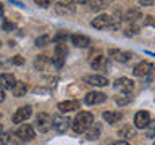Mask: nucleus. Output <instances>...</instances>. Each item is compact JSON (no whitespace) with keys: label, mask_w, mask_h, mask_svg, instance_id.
<instances>
[{"label":"nucleus","mask_w":155,"mask_h":145,"mask_svg":"<svg viewBox=\"0 0 155 145\" xmlns=\"http://www.w3.org/2000/svg\"><path fill=\"white\" fill-rule=\"evenodd\" d=\"M71 42L74 44L76 47H79V48H86V47L91 45V39L87 36H81V34H73Z\"/></svg>","instance_id":"4468645a"},{"label":"nucleus","mask_w":155,"mask_h":145,"mask_svg":"<svg viewBox=\"0 0 155 145\" xmlns=\"http://www.w3.org/2000/svg\"><path fill=\"white\" fill-rule=\"evenodd\" d=\"M2 130H3V129H2V126H0V135H2V134H3V132H2Z\"/></svg>","instance_id":"f704fd0d"},{"label":"nucleus","mask_w":155,"mask_h":145,"mask_svg":"<svg viewBox=\"0 0 155 145\" xmlns=\"http://www.w3.org/2000/svg\"><path fill=\"white\" fill-rule=\"evenodd\" d=\"M0 118H2V113H0Z\"/></svg>","instance_id":"c9c22d12"},{"label":"nucleus","mask_w":155,"mask_h":145,"mask_svg":"<svg viewBox=\"0 0 155 145\" xmlns=\"http://www.w3.org/2000/svg\"><path fill=\"white\" fill-rule=\"evenodd\" d=\"M124 19H128L129 23L136 21V19H140V13H139V10H129V11L126 13V18H124Z\"/></svg>","instance_id":"4be33fe9"},{"label":"nucleus","mask_w":155,"mask_h":145,"mask_svg":"<svg viewBox=\"0 0 155 145\" xmlns=\"http://www.w3.org/2000/svg\"><path fill=\"white\" fill-rule=\"evenodd\" d=\"M16 135H18V139L23 140V142H29V140L34 139V135H36V134H34V129L29 124H23L21 127L16 130Z\"/></svg>","instance_id":"0eeeda50"},{"label":"nucleus","mask_w":155,"mask_h":145,"mask_svg":"<svg viewBox=\"0 0 155 145\" xmlns=\"http://www.w3.org/2000/svg\"><path fill=\"white\" fill-rule=\"evenodd\" d=\"M121 118H123V114H121L120 111H105V113H104V119L108 124L118 123V121H121Z\"/></svg>","instance_id":"f3484780"},{"label":"nucleus","mask_w":155,"mask_h":145,"mask_svg":"<svg viewBox=\"0 0 155 145\" xmlns=\"http://www.w3.org/2000/svg\"><path fill=\"white\" fill-rule=\"evenodd\" d=\"M5 100V92H3V89L0 87V102H3Z\"/></svg>","instance_id":"2f4dec72"},{"label":"nucleus","mask_w":155,"mask_h":145,"mask_svg":"<svg viewBox=\"0 0 155 145\" xmlns=\"http://www.w3.org/2000/svg\"><path fill=\"white\" fill-rule=\"evenodd\" d=\"M3 29H7V31H10V29H15V24L5 21V23H3Z\"/></svg>","instance_id":"7c9ffc66"},{"label":"nucleus","mask_w":155,"mask_h":145,"mask_svg":"<svg viewBox=\"0 0 155 145\" xmlns=\"http://www.w3.org/2000/svg\"><path fill=\"white\" fill-rule=\"evenodd\" d=\"M99 135H100V129L99 127H94V124H92V127L86 132V137L89 139V140H97V139H99Z\"/></svg>","instance_id":"aec40b11"},{"label":"nucleus","mask_w":155,"mask_h":145,"mask_svg":"<svg viewBox=\"0 0 155 145\" xmlns=\"http://www.w3.org/2000/svg\"><path fill=\"white\" fill-rule=\"evenodd\" d=\"M139 5H142V7H147V5H153V2H142V0H140Z\"/></svg>","instance_id":"473e14b6"},{"label":"nucleus","mask_w":155,"mask_h":145,"mask_svg":"<svg viewBox=\"0 0 155 145\" xmlns=\"http://www.w3.org/2000/svg\"><path fill=\"white\" fill-rule=\"evenodd\" d=\"M107 7H108V2H91L92 10H104Z\"/></svg>","instance_id":"a878e982"},{"label":"nucleus","mask_w":155,"mask_h":145,"mask_svg":"<svg viewBox=\"0 0 155 145\" xmlns=\"http://www.w3.org/2000/svg\"><path fill=\"white\" fill-rule=\"evenodd\" d=\"M92 124H94V114L89 113V111H79L76 114V118L73 119V130L76 134H82L87 132Z\"/></svg>","instance_id":"f257e3e1"},{"label":"nucleus","mask_w":155,"mask_h":145,"mask_svg":"<svg viewBox=\"0 0 155 145\" xmlns=\"http://www.w3.org/2000/svg\"><path fill=\"white\" fill-rule=\"evenodd\" d=\"M145 137L147 139H153L155 137V119L150 121L149 126L145 127Z\"/></svg>","instance_id":"b1692460"},{"label":"nucleus","mask_w":155,"mask_h":145,"mask_svg":"<svg viewBox=\"0 0 155 145\" xmlns=\"http://www.w3.org/2000/svg\"><path fill=\"white\" fill-rule=\"evenodd\" d=\"M31 114H32V108H31V106H29V105L21 106V108H18L16 113L13 114V123H23V121H26Z\"/></svg>","instance_id":"6e6552de"},{"label":"nucleus","mask_w":155,"mask_h":145,"mask_svg":"<svg viewBox=\"0 0 155 145\" xmlns=\"http://www.w3.org/2000/svg\"><path fill=\"white\" fill-rule=\"evenodd\" d=\"M0 45H2V44H0Z\"/></svg>","instance_id":"4c0bfd02"},{"label":"nucleus","mask_w":155,"mask_h":145,"mask_svg":"<svg viewBox=\"0 0 155 145\" xmlns=\"http://www.w3.org/2000/svg\"><path fill=\"white\" fill-rule=\"evenodd\" d=\"M118 134L123 139H133L136 135V127H134V126H131V124H126V126H123V127L118 130Z\"/></svg>","instance_id":"a211bd4d"},{"label":"nucleus","mask_w":155,"mask_h":145,"mask_svg":"<svg viewBox=\"0 0 155 145\" xmlns=\"http://www.w3.org/2000/svg\"><path fill=\"white\" fill-rule=\"evenodd\" d=\"M52 121H53V127H55L57 132H60V134L66 132L68 127H70V119L63 118V116H53Z\"/></svg>","instance_id":"1a4fd4ad"},{"label":"nucleus","mask_w":155,"mask_h":145,"mask_svg":"<svg viewBox=\"0 0 155 145\" xmlns=\"http://www.w3.org/2000/svg\"><path fill=\"white\" fill-rule=\"evenodd\" d=\"M145 24H149V26H155V16H147V18H145Z\"/></svg>","instance_id":"c85d7f7f"},{"label":"nucleus","mask_w":155,"mask_h":145,"mask_svg":"<svg viewBox=\"0 0 155 145\" xmlns=\"http://www.w3.org/2000/svg\"><path fill=\"white\" fill-rule=\"evenodd\" d=\"M10 142V134H2L0 135V145H8Z\"/></svg>","instance_id":"bb28decb"},{"label":"nucleus","mask_w":155,"mask_h":145,"mask_svg":"<svg viewBox=\"0 0 155 145\" xmlns=\"http://www.w3.org/2000/svg\"><path fill=\"white\" fill-rule=\"evenodd\" d=\"M65 56H66L65 44L58 42V45L55 47V55H53V63H55L57 68H61L63 66V63H65Z\"/></svg>","instance_id":"423d86ee"},{"label":"nucleus","mask_w":155,"mask_h":145,"mask_svg":"<svg viewBox=\"0 0 155 145\" xmlns=\"http://www.w3.org/2000/svg\"><path fill=\"white\" fill-rule=\"evenodd\" d=\"M12 61L15 63V65H23V63H24V60H23V58L19 56V55H16V56H13V60H12Z\"/></svg>","instance_id":"cd10ccee"},{"label":"nucleus","mask_w":155,"mask_h":145,"mask_svg":"<svg viewBox=\"0 0 155 145\" xmlns=\"http://www.w3.org/2000/svg\"><path fill=\"white\" fill-rule=\"evenodd\" d=\"M113 145H129L128 142H123V140H121V142H116V143H113Z\"/></svg>","instance_id":"72a5a7b5"},{"label":"nucleus","mask_w":155,"mask_h":145,"mask_svg":"<svg viewBox=\"0 0 155 145\" xmlns=\"http://www.w3.org/2000/svg\"><path fill=\"white\" fill-rule=\"evenodd\" d=\"M84 82H87L89 85H95V87H105L108 85V79L105 76H99V74H92V76H86Z\"/></svg>","instance_id":"9d476101"},{"label":"nucleus","mask_w":155,"mask_h":145,"mask_svg":"<svg viewBox=\"0 0 155 145\" xmlns=\"http://www.w3.org/2000/svg\"><path fill=\"white\" fill-rule=\"evenodd\" d=\"M58 110H60L61 113H70V111L79 110V102H78V100H66V102H61V103H58Z\"/></svg>","instance_id":"ddd939ff"},{"label":"nucleus","mask_w":155,"mask_h":145,"mask_svg":"<svg viewBox=\"0 0 155 145\" xmlns=\"http://www.w3.org/2000/svg\"><path fill=\"white\" fill-rule=\"evenodd\" d=\"M115 102H116V105H126L131 102V97H129V94H121V95L115 97Z\"/></svg>","instance_id":"5701e85b"},{"label":"nucleus","mask_w":155,"mask_h":145,"mask_svg":"<svg viewBox=\"0 0 155 145\" xmlns=\"http://www.w3.org/2000/svg\"><path fill=\"white\" fill-rule=\"evenodd\" d=\"M48 63H50V61H48V58L42 55V56H37V58H36V63H34V66H36L37 69H44V68H45Z\"/></svg>","instance_id":"412c9836"},{"label":"nucleus","mask_w":155,"mask_h":145,"mask_svg":"<svg viewBox=\"0 0 155 145\" xmlns=\"http://www.w3.org/2000/svg\"><path fill=\"white\" fill-rule=\"evenodd\" d=\"M26 92H28V85L24 84V82H16V85H15V89H13V95L15 97H23Z\"/></svg>","instance_id":"6ab92c4d"},{"label":"nucleus","mask_w":155,"mask_h":145,"mask_svg":"<svg viewBox=\"0 0 155 145\" xmlns=\"http://www.w3.org/2000/svg\"><path fill=\"white\" fill-rule=\"evenodd\" d=\"M152 71H153L152 63H149V61H140V63H137V65L134 66L133 74H134V76H137V77H144V76L150 74Z\"/></svg>","instance_id":"20e7f679"},{"label":"nucleus","mask_w":155,"mask_h":145,"mask_svg":"<svg viewBox=\"0 0 155 145\" xmlns=\"http://www.w3.org/2000/svg\"><path fill=\"white\" fill-rule=\"evenodd\" d=\"M105 94L102 92H89L86 97H84V103L86 105H99L102 102H105Z\"/></svg>","instance_id":"9b49d317"},{"label":"nucleus","mask_w":155,"mask_h":145,"mask_svg":"<svg viewBox=\"0 0 155 145\" xmlns=\"http://www.w3.org/2000/svg\"><path fill=\"white\" fill-rule=\"evenodd\" d=\"M48 42H50V36H47V34H45V36H41V37L36 39V45H37V47H45Z\"/></svg>","instance_id":"393cba45"},{"label":"nucleus","mask_w":155,"mask_h":145,"mask_svg":"<svg viewBox=\"0 0 155 145\" xmlns=\"http://www.w3.org/2000/svg\"><path fill=\"white\" fill-rule=\"evenodd\" d=\"M36 5H39V7H48L50 2L48 0H36Z\"/></svg>","instance_id":"c756f323"},{"label":"nucleus","mask_w":155,"mask_h":145,"mask_svg":"<svg viewBox=\"0 0 155 145\" xmlns=\"http://www.w3.org/2000/svg\"><path fill=\"white\" fill-rule=\"evenodd\" d=\"M115 90H120V92H123V94H129L131 90L134 89V82L128 79V77H120V79H116L115 81Z\"/></svg>","instance_id":"7ed1b4c3"},{"label":"nucleus","mask_w":155,"mask_h":145,"mask_svg":"<svg viewBox=\"0 0 155 145\" xmlns=\"http://www.w3.org/2000/svg\"><path fill=\"white\" fill-rule=\"evenodd\" d=\"M0 7H2V5H0Z\"/></svg>","instance_id":"e433bc0d"},{"label":"nucleus","mask_w":155,"mask_h":145,"mask_svg":"<svg viewBox=\"0 0 155 145\" xmlns=\"http://www.w3.org/2000/svg\"><path fill=\"white\" fill-rule=\"evenodd\" d=\"M110 55L113 56L116 61H120V63H128L131 58H133V53L123 52V50H110Z\"/></svg>","instance_id":"dca6fc26"},{"label":"nucleus","mask_w":155,"mask_h":145,"mask_svg":"<svg viewBox=\"0 0 155 145\" xmlns=\"http://www.w3.org/2000/svg\"><path fill=\"white\" fill-rule=\"evenodd\" d=\"M36 126H37L39 132H48L53 126V121L47 113H39L36 118Z\"/></svg>","instance_id":"f03ea898"},{"label":"nucleus","mask_w":155,"mask_h":145,"mask_svg":"<svg viewBox=\"0 0 155 145\" xmlns=\"http://www.w3.org/2000/svg\"><path fill=\"white\" fill-rule=\"evenodd\" d=\"M150 123V114L147 111H137L134 116V127L137 129H145Z\"/></svg>","instance_id":"39448f33"},{"label":"nucleus","mask_w":155,"mask_h":145,"mask_svg":"<svg viewBox=\"0 0 155 145\" xmlns=\"http://www.w3.org/2000/svg\"><path fill=\"white\" fill-rule=\"evenodd\" d=\"M91 66L94 68V69L97 71H100V69H104V68H107V58L104 55H100V53H97L95 56H92L91 58Z\"/></svg>","instance_id":"2eb2a0df"},{"label":"nucleus","mask_w":155,"mask_h":145,"mask_svg":"<svg viewBox=\"0 0 155 145\" xmlns=\"http://www.w3.org/2000/svg\"><path fill=\"white\" fill-rule=\"evenodd\" d=\"M16 79H15L13 74H2L0 76V87L7 90H13L15 85H16Z\"/></svg>","instance_id":"f8f14e48"}]
</instances>
